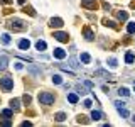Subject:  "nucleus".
<instances>
[{
	"label": "nucleus",
	"mask_w": 135,
	"mask_h": 127,
	"mask_svg": "<svg viewBox=\"0 0 135 127\" xmlns=\"http://www.w3.org/2000/svg\"><path fill=\"white\" fill-rule=\"evenodd\" d=\"M7 63H8V58L7 56H2V58H0V71H3L7 68Z\"/></svg>",
	"instance_id": "9d476101"
},
{
	"label": "nucleus",
	"mask_w": 135,
	"mask_h": 127,
	"mask_svg": "<svg viewBox=\"0 0 135 127\" xmlns=\"http://www.w3.org/2000/svg\"><path fill=\"white\" fill-rule=\"evenodd\" d=\"M68 100H69L71 103H78V95H76V93H68Z\"/></svg>",
	"instance_id": "4468645a"
},
{
	"label": "nucleus",
	"mask_w": 135,
	"mask_h": 127,
	"mask_svg": "<svg viewBox=\"0 0 135 127\" xmlns=\"http://www.w3.org/2000/svg\"><path fill=\"white\" fill-rule=\"evenodd\" d=\"M54 39H57L59 42H68V34L66 32H54Z\"/></svg>",
	"instance_id": "39448f33"
},
{
	"label": "nucleus",
	"mask_w": 135,
	"mask_h": 127,
	"mask_svg": "<svg viewBox=\"0 0 135 127\" xmlns=\"http://www.w3.org/2000/svg\"><path fill=\"white\" fill-rule=\"evenodd\" d=\"M81 5L84 8H90V10H96V0H83Z\"/></svg>",
	"instance_id": "20e7f679"
},
{
	"label": "nucleus",
	"mask_w": 135,
	"mask_h": 127,
	"mask_svg": "<svg viewBox=\"0 0 135 127\" xmlns=\"http://www.w3.org/2000/svg\"><path fill=\"white\" fill-rule=\"evenodd\" d=\"M84 37H86V41H93V37H95V34H93L91 29H88V27H84Z\"/></svg>",
	"instance_id": "6e6552de"
},
{
	"label": "nucleus",
	"mask_w": 135,
	"mask_h": 127,
	"mask_svg": "<svg viewBox=\"0 0 135 127\" xmlns=\"http://www.w3.org/2000/svg\"><path fill=\"white\" fill-rule=\"evenodd\" d=\"M19 105H20L19 98H14V100H10V107H12V110H19Z\"/></svg>",
	"instance_id": "2eb2a0df"
},
{
	"label": "nucleus",
	"mask_w": 135,
	"mask_h": 127,
	"mask_svg": "<svg viewBox=\"0 0 135 127\" xmlns=\"http://www.w3.org/2000/svg\"><path fill=\"white\" fill-rule=\"evenodd\" d=\"M25 2V0H19V3H24Z\"/></svg>",
	"instance_id": "72a5a7b5"
},
{
	"label": "nucleus",
	"mask_w": 135,
	"mask_h": 127,
	"mask_svg": "<svg viewBox=\"0 0 135 127\" xmlns=\"http://www.w3.org/2000/svg\"><path fill=\"white\" fill-rule=\"evenodd\" d=\"M133 88H135V81H133Z\"/></svg>",
	"instance_id": "f704fd0d"
},
{
	"label": "nucleus",
	"mask_w": 135,
	"mask_h": 127,
	"mask_svg": "<svg viewBox=\"0 0 135 127\" xmlns=\"http://www.w3.org/2000/svg\"><path fill=\"white\" fill-rule=\"evenodd\" d=\"M54 119H56L57 122H62V120H64V119H66V114L59 112V114H56V117H54Z\"/></svg>",
	"instance_id": "5701e85b"
},
{
	"label": "nucleus",
	"mask_w": 135,
	"mask_h": 127,
	"mask_svg": "<svg viewBox=\"0 0 135 127\" xmlns=\"http://www.w3.org/2000/svg\"><path fill=\"white\" fill-rule=\"evenodd\" d=\"M24 102H25V103H27V105L31 103V97H29L27 93H25V95H24Z\"/></svg>",
	"instance_id": "c85d7f7f"
},
{
	"label": "nucleus",
	"mask_w": 135,
	"mask_h": 127,
	"mask_svg": "<svg viewBox=\"0 0 135 127\" xmlns=\"http://www.w3.org/2000/svg\"><path fill=\"white\" fill-rule=\"evenodd\" d=\"M2 115L5 117V119H10L12 115H14V112H12V110H8V108H5V110H2Z\"/></svg>",
	"instance_id": "aec40b11"
},
{
	"label": "nucleus",
	"mask_w": 135,
	"mask_h": 127,
	"mask_svg": "<svg viewBox=\"0 0 135 127\" xmlns=\"http://www.w3.org/2000/svg\"><path fill=\"white\" fill-rule=\"evenodd\" d=\"M2 42L3 44H10V36H8V34H2Z\"/></svg>",
	"instance_id": "4be33fe9"
},
{
	"label": "nucleus",
	"mask_w": 135,
	"mask_h": 127,
	"mask_svg": "<svg viewBox=\"0 0 135 127\" xmlns=\"http://www.w3.org/2000/svg\"><path fill=\"white\" fill-rule=\"evenodd\" d=\"M118 95H123V97H128V95H130V92H128V88H125V87H122V88H118Z\"/></svg>",
	"instance_id": "dca6fc26"
},
{
	"label": "nucleus",
	"mask_w": 135,
	"mask_h": 127,
	"mask_svg": "<svg viewBox=\"0 0 135 127\" xmlns=\"http://www.w3.org/2000/svg\"><path fill=\"white\" fill-rule=\"evenodd\" d=\"M2 125H3V127H8V125H10V122L5 120V122H2Z\"/></svg>",
	"instance_id": "2f4dec72"
},
{
	"label": "nucleus",
	"mask_w": 135,
	"mask_h": 127,
	"mask_svg": "<svg viewBox=\"0 0 135 127\" xmlns=\"http://www.w3.org/2000/svg\"><path fill=\"white\" fill-rule=\"evenodd\" d=\"M91 119H93V120H100V119H101V112L93 110V112H91Z\"/></svg>",
	"instance_id": "f3484780"
},
{
	"label": "nucleus",
	"mask_w": 135,
	"mask_h": 127,
	"mask_svg": "<svg viewBox=\"0 0 135 127\" xmlns=\"http://www.w3.org/2000/svg\"><path fill=\"white\" fill-rule=\"evenodd\" d=\"M0 2H2V3H10L12 0H0Z\"/></svg>",
	"instance_id": "473e14b6"
},
{
	"label": "nucleus",
	"mask_w": 135,
	"mask_h": 127,
	"mask_svg": "<svg viewBox=\"0 0 135 127\" xmlns=\"http://www.w3.org/2000/svg\"><path fill=\"white\" fill-rule=\"evenodd\" d=\"M79 59H81V61L84 63V65H88V63L91 61V56L88 53H81V56H79Z\"/></svg>",
	"instance_id": "9b49d317"
},
{
	"label": "nucleus",
	"mask_w": 135,
	"mask_h": 127,
	"mask_svg": "<svg viewBox=\"0 0 135 127\" xmlns=\"http://www.w3.org/2000/svg\"><path fill=\"white\" fill-rule=\"evenodd\" d=\"M69 65H71V68H73V70H78V68H79L78 61H76V58H71V59H69Z\"/></svg>",
	"instance_id": "412c9836"
},
{
	"label": "nucleus",
	"mask_w": 135,
	"mask_h": 127,
	"mask_svg": "<svg viewBox=\"0 0 135 127\" xmlns=\"http://www.w3.org/2000/svg\"><path fill=\"white\" fill-rule=\"evenodd\" d=\"M110 66H112V68H117V59H115V58L110 59Z\"/></svg>",
	"instance_id": "c756f323"
},
{
	"label": "nucleus",
	"mask_w": 135,
	"mask_h": 127,
	"mask_svg": "<svg viewBox=\"0 0 135 127\" xmlns=\"http://www.w3.org/2000/svg\"><path fill=\"white\" fill-rule=\"evenodd\" d=\"M52 54H54V58H57V59H64L66 58V51L61 49V48H56L52 51Z\"/></svg>",
	"instance_id": "423d86ee"
},
{
	"label": "nucleus",
	"mask_w": 135,
	"mask_h": 127,
	"mask_svg": "<svg viewBox=\"0 0 135 127\" xmlns=\"http://www.w3.org/2000/svg\"><path fill=\"white\" fill-rule=\"evenodd\" d=\"M39 102L42 105H51L54 103V95L49 92H44V93H39Z\"/></svg>",
	"instance_id": "f03ea898"
},
{
	"label": "nucleus",
	"mask_w": 135,
	"mask_h": 127,
	"mask_svg": "<svg viewBox=\"0 0 135 127\" xmlns=\"http://www.w3.org/2000/svg\"><path fill=\"white\" fill-rule=\"evenodd\" d=\"M24 12H25V14H27V12H29V14H31L32 17H34V15H36V12H34V10H32V8H31V7H24Z\"/></svg>",
	"instance_id": "a878e982"
},
{
	"label": "nucleus",
	"mask_w": 135,
	"mask_h": 127,
	"mask_svg": "<svg viewBox=\"0 0 135 127\" xmlns=\"http://www.w3.org/2000/svg\"><path fill=\"white\" fill-rule=\"evenodd\" d=\"M22 68H24V65H22L20 61H17V63H15V70H19V71H20Z\"/></svg>",
	"instance_id": "cd10ccee"
},
{
	"label": "nucleus",
	"mask_w": 135,
	"mask_h": 127,
	"mask_svg": "<svg viewBox=\"0 0 135 127\" xmlns=\"http://www.w3.org/2000/svg\"><path fill=\"white\" fill-rule=\"evenodd\" d=\"M0 87L5 92H10L12 88H14V80H12L10 76H2V78H0Z\"/></svg>",
	"instance_id": "f257e3e1"
},
{
	"label": "nucleus",
	"mask_w": 135,
	"mask_h": 127,
	"mask_svg": "<svg viewBox=\"0 0 135 127\" xmlns=\"http://www.w3.org/2000/svg\"><path fill=\"white\" fill-rule=\"evenodd\" d=\"M51 27H62L64 25V22H62V19H59V17H56V19H51Z\"/></svg>",
	"instance_id": "0eeeda50"
},
{
	"label": "nucleus",
	"mask_w": 135,
	"mask_h": 127,
	"mask_svg": "<svg viewBox=\"0 0 135 127\" xmlns=\"http://www.w3.org/2000/svg\"><path fill=\"white\" fill-rule=\"evenodd\" d=\"M8 27L14 29V31H24L27 25H25L24 20H20V19H14V20H10V22H8Z\"/></svg>",
	"instance_id": "7ed1b4c3"
},
{
	"label": "nucleus",
	"mask_w": 135,
	"mask_h": 127,
	"mask_svg": "<svg viewBox=\"0 0 135 127\" xmlns=\"http://www.w3.org/2000/svg\"><path fill=\"white\" fill-rule=\"evenodd\" d=\"M117 17L120 20H127L128 19V14H127V12H117Z\"/></svg>",
	"instance_id": "6ab92c4d"
},
{
	"label": "nucleus",
	"mask_w": 135,
	"mask_h": 127,
	"mask_svg": "<svg viewBox=\"0 0 135 127\" xmlns=\"http://www.w3.org/2000/svg\"><path fill=\"white\" fill-rule=\"evenodd\" d=\"M52 83L61 85V83H62V76H61V75H54V76H52Z\"/></svg>",
	"instance_id": "a211bd4d"
},
{
	"label": "nucleus",
	"mask_w": 135,
	"mask_h": 127,
	"mask_svg": "<svg viewBox=\"0 0 135 127\" xmlns=\"http://www.w3.org/2000/svg\"><path fill=\"white\" fill-rule=\"evenodd\" d=\"M78 122H79V124H81V122H83V124H84V122H86V117H78Z\"/></svg>",
	"instance_id": "7c9ffc66"
},
{
	"label": "nucleus",
	"mask_w": 135,
	"mask_h": 127,
	"mask_svg": "<svg viewBox=\"0 0 135 127\" xmlns=\"http://www.w3.org/2000/svg\"><path fill=\"white\" fill-rule=\"evenodd\" d=\"M91 105H93L91 100H84V107H86V108H91Z\"/></svg>",
	"instance_id": "bb28decb"
},
{
	"label": "nucleus",
	"mask_w": 135,
	"mask_h": 127,
	"mask_svg": "<svg viewBox=\"0 0 135 127\" xmlns=\"http://www.w3.org/2000/svg\"><path fill=\"white\" fill-rule=\"evenodd\" d=\"M117 110H118V114H120V115L123 117V119H127V117L130 115V114H128V110H127L125 107H120V108H117Z\"/></svg>",
	"instance_id": "ddd939ff"
},
{
	"label": "nucleus",
	"mask_w": 135,
	"mask_h": 127,
	"mask_svg": "<svg viewBox=\"0 0 135 127\" xmlns=\"http://www.w3.org/2000/svg\"><path fill=\"white\" fill-rule=\"evenodd\" d=\"M36 48H37V51H44L46 48H47V44H46L44 41H37L36 42Z\"/></svg>",
	"instance_id": "f8f14e48"
},
{
	"label": "nucleus",
	"mask_w": 135,
	"mask_h": 127,
	"mask_svg": "<svg viewBox=\"0 0 135 127\" xmlns=\"http://www.w3.org/2000/svg\"><path fill=\"white\" fill-rule=\"evenodd\" d=\"M19 48L20 49H29V48H31V42H29V39H22V41L19 42Z\"/></svg>",
	"instance_id": "1a4fd4ad"
},
{
	"label": "nucleus",
	"mask_w": 135,
	"mask_h": 127,
	"mask_svg": "<svg viewBox=\"0 0 135 127\" xmlns=\"http://www.w3.org/2000/svg\"><path fill=\"white\" fill-rule=\"evenodd\" d=\"M133 59H135V56L132 53H127V56H125V61L127 63H133Z\"/></svg>",
	"instance_id": "b1692460"
},
{
	"label": "nucleus",
	"mask_w": 135,
	"mask_h": 127,
	"mask_svg": "<svg viewBox=\"0 0 135 127\" xmlns=\"http://www.w3.org/2000/svg\"><path fill=\"white\" fill-rule=\"evenodd\" d=\"M127 31H128L130 34L135 32V22H128V25H127Z\"/></svg>",
	"instance_id": "393cba45"
}]
</instances>
